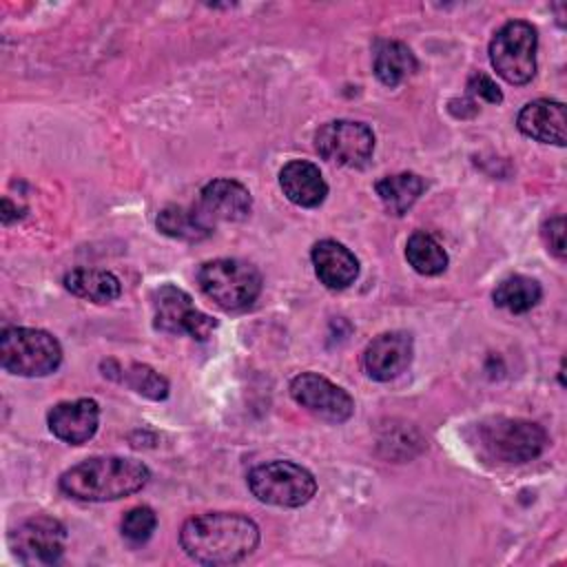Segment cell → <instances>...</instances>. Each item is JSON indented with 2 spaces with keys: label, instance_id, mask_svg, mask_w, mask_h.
<instances>
[{
  "label": "cell",
  "instance_id": "6da1fadb",
  "mask_svg": "<svg viewBox=\"0 0 567 567\" xmlns=\"http://www.w3.org/2000/svg\"><path fill=\"white\" fill-rule=\"evenodd\" d=\"M179 545L195 563L235 565L257 549L259 527L239 512H206L182 525Z\"/></svg>",
  "mask_w": 567,
  "mask_h": 567
},
{
  "label": "cell",
  "instance_id": "7a4b0ae2",
  "mask_svg": "<svg viewBox=\"0 0 567 567\" xmlns=\"http://www.w3.org/2000/svg\"><path fill=\"white\" fill-rule=\"evenodd\" d=\"M151 478L148 467L128 456H93L60 476V489L69 498L104 503L140 492Z\"/></svg>",
  "mask_w": 567,
  "mask_h": 567
},
{
  "label": "cell",
  "instance_id": "3957f363",
  "mask_svg": "<svg viewBox=\"0 0 567 567\" xmlns=\"http://www.w3.org/2000/svg\"><path fill=\"white\" fill-rule=\"evenodd\" d=\"M472 443L489 461L520 465L545 450L547 432L538 423L525 419L492 416L474 425Z\"/></svg>",
  "mask_w": 567,
  "mask_h": 567
},
{
  "label": "cell",
  "instance_id": "277c9868",
  "mask_svg": "<svg viewBox=\"0 0 567 567\" xmlns=\"http://www.w3.org/2000/svg\"><path fill=\"white\" fill-rule=\"evenodd\" d=\"M197 284L215 306L228 312L250 308L261 292L259 270L252 264L233 257L202 264L197 270Z\"/></svg>",
  "mask_w": 567,
  "mask_h": 567
},
{
  "label": "cell",
  "instance_id": "5b68a950",
  "mask_svg": "<svg viewBox=\"0 0 567 567\" xmlns=\"http://www.w3.org/2000/svg\"><path fill=\"white\" fill-rule=\"evenodd\" d=\"M2 368L18 377H47L58 370L62 348L58 339L40 328H7L0 337Z\"/></svg>",
  "mask_w": 567,
  "mask_h": 567
},
{
  "label": "cell",
  "instance_id": "8992f818",
  "mask_svg": "<svg viewBox=\"0 0 567 567\" xmlns=\"http://www.w3.org/2000/svg\"><path fill=\"white\" fill-rule=\"evenodd\" d=\"M248 487L259 503L275 507H301L317 492L315 476L292 461H268L250 470Z\"/></svg>",
  "mask_w": 567,
  "mask_h": 567
},
{
  "label": "cell",
  "instance_id": "52a82bcc",
  "mask_svg": "<svg viewBox=\"0 0 567 567\" xmlns=\"http://www.w3.org/2000/svg\"><path fill=\"white\" fill-rule=\"evenodd\" d=\"M536 29L525 20L505 22L489 42V62L509 84H527L536 75Z\"/></svg>",
  "mask_w": 567,
  "mask_h": 567
},
{
  "label": "cell",
  "instance_id": "ba28073f",
  "mask_svg": "<svg viewBox=\"0 0 567 567\" xmlns=\"http://www.w3.org/2000/svg\"><path fill=\"white\" fill-rule=\"evenodd\" d=\"M153 323L168 334H188L193 339H208L217 328V321L197 310L190 295L173 284H164L153 290Z\"/></svg>",
  "mask_w": 567,
  "mask_h": 567
},
{
  "label": "cell",
  "instance_id": "9c48e42d",
  "mask_svg": "<svg viewBox=\"0 0 567 567\" xmlns=\"http://www.w3.org/2000/svg\"><path fill=\"white\" fill-rule=\"evenodd\" d=\"M317 153L337 166H365L374 151V133L368 124L354 120H332L315 133Z\"/></svg>",
  "mask_w": 567,
  "mask_h": 567
},
{
  "label": "cell",
  "instance_id": "30bf717a",
  "mask_svg": "<svg viewBox=\"0 0 567 567\" xmlns=\"http://www.w3.org/2000/svg\"><path fill=\"white\" fill-rule=\"evenodd\" d=\"M11 547L24 565H53L66 547V527L51 516H31L11 534Z\"/></svg>",
  "mask_w": 567,
  "mask_h": 567
},
{
  "label": "cell",
  "instance_id": "8fae6325",
  "mask_svg": "<svg viewBox=\"0 0 567 567\" xmlns=\"http://www.w3.org/2000/svg\"><path fill=\"white\" fill-rule=\"evenodd\" d=\"M290 396L303 410L328 423H343L354 412L352 396L341 385L317 372L297 374L290 381Z\"/></svg>",
  "mask_w": 567,
  "mask_h": 567
},
{
  "label": "cell",
  "instance_id": "7c38bea8",
  "mask_svg": "<svg viewBox=\"0 0 567 567\" xmlns=\"http://www.w3.org/2000/svg\"><path fill=\"white\" fill-rule=\"evenodd\" d=\"M414 357V341L403 330L374 337L363 352V368L374 381H392L403 374Z\"/></svg>",
  "mask_w": 567,
  "mask_h": 567
},
{
  "label": "cell",
  "instance_id": "4fadbf2b",
  "mask_svg": "<svg viewBox=\"0 0 567 567\" xmlns=\"http://www.w3.org/2000/svg\"><path fill=\"white\" fill-rule=\"evenodd\" d=\"M53 436L69 445H82L97 432L100 408L93 399H75L55 403L47 414Z\"/></svg>",
  "mask_w": 567,
  "mask_h": 567
},
{
  "label": "cell",
  "instance_id": "5bb4252c",
  "mask_svg": "<svg viewBox=\"0 0 567 567\" xmlns=\"http://www.w3.org/2000/svg\"><path fill=\"white\" fill-rule=\"evenodd\" d=\"M206 217L215 221H244L250 215L252 208V197L250 190L228 177H219L208 182L202 193H199V204H197Z\"/></svg>",
  "mask_w": 567,
  "mask_h": 567
},
{
  "label": "cell",
  "instance_id": "9a60e30c",
  "mask_svg": "<svg viewBox=\"0 0 567 567\" xmlns=\"http://www.w3.org/2000/svg\"><path fill=\"white\" fill-rule=\"evenodd\" d=\"M310 257L319 281L330 290H343L359 277V259L341 241L321 239L312 246Z\"/></svg>",
  "mask_w": 567,
  "mask_h": 567
},
{
  "label": "cell",
  "instance_id": "2e32d148",
  "mask_svg": "<svg viewBox=\"0 0 567 567\" xmlns=\"http://www.w3.org/2000/svg\"><path fill=\"white\" fill-rule=\"evenodd\" d=\"M516 124L523 135L536 142L565 146V104L558 100L527 102L520 109Z\"/></svg>",
  "mask_w": 567,
  "mask_h": 567
},
{
  "label": "cell",
  "instance_id": "e0dca14e",
  "mask_svg": "<svg viewBox=\"0 0 567 567\" xmlns=\"http://www.w3.org/2000/svg\"><path fill=\"white\" fill-rule=\"evenodd\" d=\"M279 186L284 195L301 208H315L328 195V184L319 166L306 159H292L284 164L279 171Z\"/></svg>",
  "mask_w": 567,
  "mask_h": 567
},
{
  "label": "cell",
  "instance_id": "ac0fdd59",
  "mask_svg": "<svg viewBox=\"0 0 567 567\" xmlns=\"http://www.w3.org/2000/svg\"><path fill=\"white\" fill-rule=\"evenodd\" d=\"M213 221L199 206L168 204L157 213V228L179 241H199L213 233Z\"/></svg>",
  "mask_w": 567,
  "mask_h": 567
},
{
  "label": "cell",
  "instance_id": "d6986e66",
  "mask_svg": "<svg viewBox=\"0 0 567 567\" xmlns=\"http://www.w3.org/2000/svg\"><path fill=\"white\" fill-rule=\"evenodd\" d=\"M64 288L93 303H111L122 295L120 279L102 268H73L64 275Z\"/></svg>",
  "mask_w": 567,
  "mask_h": 567
},
{
  "label": "cell",
  "instance_id": "ffe728a7",
  "mask_svg": "<svg viewBox=\"0 0 567 567\" xmlns=\"http://www.w3.org/2000/svg\"><path fill=\"white\" fill-rule=\"evenodd\" d=\"M416 58L412 49L396 40H385L377 47L374 53V75L385 86H399L416 71Z\"/></svg>",
  "mask_w": 567,
  "mask_h": 567
},
{
  "label": "cell",
  "instance_id": "44dd1931",
  "mask_svg": "<svg viewBox=\"0 0 567 567\" xmlns=\"http://www.w3.org/2000/svg\"><path fill=\"white\" fill-rule=\"evenodd\" d=\"M425 186V179L416 173H396L381 177L374 190L392 215H403L423 195Z\"/></svg>",
  "mask_w": 567,
  "mask_h": 567
},
{
  "label": "cell",
  "instance_id": "7402d4cb",
  "mask_svg": "<svg viewBox=\"0 0 567 567\" xmlns=\"http://www.w3.org/2000/svg\"><path fill=\"white\" fill-rule=\"evenodd\" d=\"M492 297H494L496 306H501L514 315H520V312L532 310L540 301L543 288L534 277L509 275L494 288Z\"/></svg>",
  "mask_w": 567,
  "mask_h": 567
},
{
  "label": "cell",
  "instance_id": "603a6c76",
  "mask_svg": "<svg viewBox=\"0 0 567 567\" xmlns=\"http://www.w3.org/2000/svg\"><path fill=\"white\" fill-rule=\"evenodd\" d=\"M405 259L419 275H441L447 268V252L443 246L425 230H416L408 237Z\"/></svg>",
  "mask_w": 567,
  "mask_h": 567
},
{
  "label": "cell",
  "instance_id": "cb8c5ba5",
  "mask_svg": "<svg viewBox=\"0 0 567 567\" xmlns=\"http://www.w3.org/2000/svg\"><path fill=\"white\" fill-rule=\"evenodd\" d=\"M122 381H126L128 388H133L135 392L153 399V401H162L168 396V381L155 372L151 365L144 363H131L124 374Z\"/></svg>",
  "mask_w": 567,
  "mask_h": 567
},
{
  "label": "cell",
  "instance_id": "d4e9b609",
  "mask_svg": "<svg viewBox=\"0 0 567 567\" xmlns=\"http://www.w3.org/2000/svg\"><path fill=\"white\" fill-rule=\"evenodd\" d=\"M155 527H157V516L146 505H137L128 509L122 518V536L133 545L146 543L153 536Z\"/></svg>",
  "mask_w": 567,
  "mask_h": 567
},
{
  "label": "cell",
  "instance_id": "484cf974",
  "mask_svg": "<svg viewBox=\"0 0 567 567\" xmlns=\"http://www.w3.org/2000/svg\"><path fill=\"white\" fill-rule=\"evenodd\" d=\"M540 235H543V241H545L547 250L563 261L565 259V217L556 215V217L547 219L543 224Z\"/></svg>",
  "mask_w": 567,
  "mask_h": 567
},
{
  "label": "cell",
  "instance_id": "4316f807",
  "mask_svg": "<svg viewBox=\"0 0 567 567\" xmlns=\"http://www.w3.org/2000/svg\"><path fill=\"white\" fill-rule=\"evenodd\" d=\"M467 89H470L472 95H478V97H483V100L489 102V104H498V102L503 100V93H501L498 84H496L489 75H485V73H481V71L470 75Z\"/></svg>",
  "mask_w": 567,
  "mask_h": 567
}]
</instances>
